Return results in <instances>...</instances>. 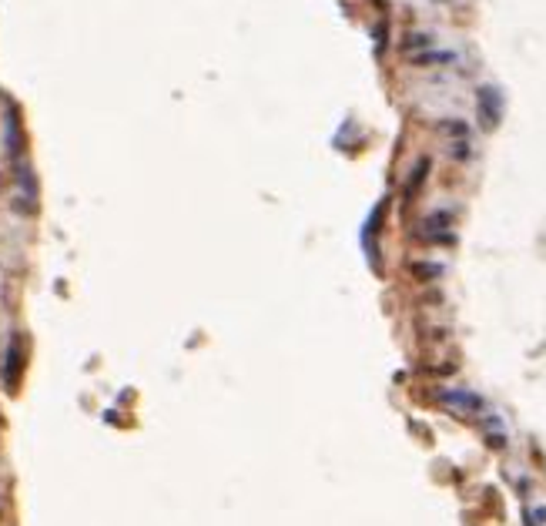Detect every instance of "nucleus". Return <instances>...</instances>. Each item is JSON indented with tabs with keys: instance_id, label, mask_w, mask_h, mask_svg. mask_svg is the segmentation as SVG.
<instances>
[{
	"instance_id": "obj_1",
	"label": "nucleus",
	"mask_w": 546,
	"mask_h": 526,
	"mask_svg": "<svg viewBox=\"0 0 546 526\" xmlns=\"http://www.w3.org/2000/svg\"><path fill=\"white\" fill-rule=\"evenodd\" d=\"M24 365H27V345H24L21 335H14L7 342V359H4V385H7V393H14L21 385Z\"/></svg>"
},
{
	"instance_id": "obj_2",
	"label": "nucleus",
	"mask_w": 546,
	"mask_h": 526,
	"mask_svg": "<svg viewBox=\"0 0 546 526\" xmlns=\"http://www.w3.org/2000/svg\"><path fill=\"white\" fill-rule=\"evenodd\" d=\"M476 104H480V124L486 128V131H492V128L500 124V94H496L492 88H480Z\"/></svg>"
},
{
	"instance_id": "obj_3",
	"label": "nucleus",
	"mask_w": 546,
	"mask_h": 526,
	"mask_svg": "<svg viewBox=\"0 0 546 526\" xmlns=\"http://www.w3.org/2000/svg\"><path fill=\"white\" fill-rule=\"evenodd\" d=\"M459 61V54H453V51H433V54H419V57H413V64H419V67H426V64H456Z\"/></svg>"
},
{
	"instance_id": "obj_4",
	"label": "nucleus",
	"mask_w": 546,
	"mask_h": 526,
	"mask_svg": "<svg viewBox=\"0 0 546 526\" xmlns=\"http://www.w3.org/2000/svg\"><path fill=\"white\" fill-rule=\"evenodd\" d=\"M413 47H433V37L429 34H409L405 37V51H413Z\"/></svg>"
},
{
	"instance_id": "obj_5",
	"label": "nucleus",
	"mask_w": 546,
	"mask_h": 526,
	"mask_svg": "<svg viewBox=\"0 0 546 526\" xmlns=\"http://www.w3.org/2000/svg\"><path fill=\"white\" fill-rule=\"evenodd\" d=\"M533 513H536V520H540V523H546V506H536Z\"/></svg>"
}]
</instances>
